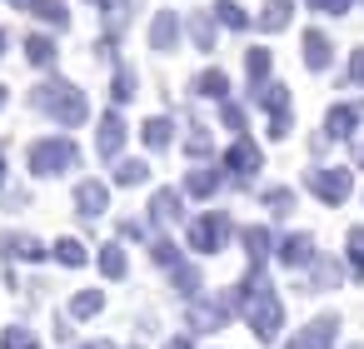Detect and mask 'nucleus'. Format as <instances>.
<instances>
[{
	"mask_svg": "<svg viewBox=\"0 0 364 349\" xmlns=\"http://www.w3.org/2000/svg\"><path fill=\"white\" fill-rule=\"evenodd\" d=\"M120 145H125V120L120 115H105L100 120V155L110 160V155H120Z\"/></svg>",
	"mask_w": 364,
	"mask_h": 349,
	"instance_id": "6",
	"label": "nucleus"
},
{
	"mask_svg": "<svg viewBox=\"0 0 364 349\" xmlns=\"http://www.w3.org/2000/svg\"><path fill=\"white\" fill-rule=\"evenodd\" d=\"M215 185H220V180H215V175H205V170H200V175H185V190H190V195H200V200H205V195H215Z\"/></svg>",
	"mask_w": 364,
	"mask_h": 349,
	"instance_id": "22",
	"label": "nucleus"
},
{
	"mask_svg": "<svg viewBox=\"0 0 364 349\" xmlns=\"http://www.w3.org/2000/svg\"><path fill=\"white\" fill-rule=\"evenodd\" d=\"M309 190H314L319 200L339 205V200L349 195V170H314V175H309Z\"/></svg>",
	"mask_w": 364,
	"mask_h": 349,
	"instance_id": "2",
	"label": "nucleus"
},
{
	"mask_svg": "<svg viewBox=\"0 0 364 349\" xmlns=\"http://www.w3.org/2000/svg\"><path fill=\"white\" fill-rule=\"evenodd\" d=\"M245 65H250V75H255V80H264V70H269V50H250V60H245Z\"/></svg>",
	"mask_w": 364,
	"mask_h": 349,
	"instance_id": "27",
	"label": "nucleus"
},
{
	"mask_svg": "<svg viewBox=\"0 0 364 349\" xmlns=\"http://www.w3.org/2000/svg\"><path fill=\"white\" fill-rule=\"evenodd\" d=\"M175 215H180V200H175L170 190H165V195H155V220H175Z\"/></svg>",
	"mask_w": 364,
	"mask_h": 349,
	"instance_id": "25",
	"label": "nucleus"
},
{
	"mask_svg": "<svg viewBox=\"0 0 364 349\" xmlns=\"http://www.w3.org/2000/svg\"><path fill=\"white\" fill-rule=\"evenodd\" d=\"M225 165H235V175H240V180H250V175L259 170V150H255L250 140H235V145L225 150Z\"/></svg>",
	"mask_w": 364,
	"mask_h": 349,
	"instance_id": "4",
	"label": "nucleus"
},
{
	"mask_svg": "<svg viewBox=\"0 0 364 349\" xmlns=\"http://www.w3.org/2000/svg\"><path fill=\"white\" fill-rule=\"evenodd\" d=\"M140 140H145L150 150H165V145H170V120H165V115L145 120V125H140Z\"/></svg>",
	"mask_w": 364,
	"mask_h": 349,
	"instance_id": "12",
	"label": "nucleus"
},
{
	"mask_svg": "<svg viewBox=\"0 0 364 349\" xmlns=\"http://www.w3.org/2000/svg\"><path fill=\"white\" fill-rule=\"evenodd\" d=\"M165 349H190V334H180V339H170Z\"/></svg>",
	"mask_w": 364,
	"mask_h": 349,
	"instance_id": "31",
	"label": "nucleus"
},
{
	"mask_svg": "<svg viewBox=\"0 0 364 349\" xmlns=\"http://www.w3.org/2000/svg\"><path fill=\"white\" fill-rule=\"evenodd\" d=\"M100 269L115 274V279L125 274V254H120V245H105V249H100Z\"/></svg>",
	"mask_w": 364,
	"mask_h": 349,
	"instance_id": "21",
	"label": "nucleus"
},
{
	"mask_svg": "<svg viewBox=\"0 0 364 349\" xmlns=\"http://www.w3.org/2000/svg\"><path fill=\"white\" fill-rule=\"evenodd\" d=\"M349 254H354V274H364V230H349Z\"/></svg>",
	"mask_w": 364,
	"mask_h": 349,
	"instance_id": "26",
	"label": "nucleus"
},
{
	"mask_svg": "<svg viewBox=\"0 0 364 349\" xmlns=\"http://www.w3.org/2000/svg\"><path fill=\"white\" fill-rule=\"evenodd\" d=\"M220 235H225V215H205V220L190 225V240H195V249H205V254L220 245Z\"/></svg>",
	"mask_w": 364,
	"mask_h": 349,
	"instance_id": "5",
	"label": "nucleus"
},
{
	"mask_svg": "<svg viewBox=\"0 0 364 349\" xmlns=\"http://www.w3.org/2000/svg\"><path fill=\"white\" fill-rule=\"evenodd\" d=\"M130 95H135V75L120 70V75H115V100H130Z\"/></svg>",
	"mask_w": 364,
	"mask_h": 349,
	"instance_id": "28",
	"label": "nucleus"
},
{
	"mask_svg": "<svg viewBox=\"0 0 364 349\" xmlns=\"http://www.w3.org/2000/svg\"><path fill=\"white\" fill-rule=\"evenodd\" d=\"M0 170H6V165H0Z\"/></svg>",
	"mask_w": 364,
	"mask_h": 349,
	"instance_id": "34",
	"label": "nucleus"
},
{
	"mask_svg": "<svg viewBox=\"0 0 364 349\" xmlns=\"http://www.w3.org/2000/svg\"><path fill=\"white\" fill-rule=\"evenodd\" d=\"M279 259H284V264H309V259H314V240H309V235H289V240L279 245Z\"/></svg>",
	"mask_w": 364,
	"mask_h": 349,
	"instance_id": "9",
	"label": "nucleus"
},
{
	"mask_svg": "<svg viewBox=\"0 0 364 349\" xmlns=\"http://www.w3.org/2000/svg\"><path fill=\"white\" fill-rule=\"evenodd\" d=\"M0 55H6V31H0Z\"/></svg>",
	"mask_w": 364,
	"mask_h": 349,
	"instance_id": "32",
	"label": "nucleus"
},
{
	"mask_svg": "<svg viewBox=\"0 0 364 349\" xmlns=\"http://www.w3.org/2000/svg\"><path fill=\"white\" fill-rule=\"evenodd\" d=\"M329 55H334V45H329L319 31H309V36H304V65H309V70H324Z\"/></svg>",
	"mask_w": 364,
	"mask_h": 349,
	"instance_id": "8",
	"label": "nucleus"
},
{
	"mask_svg": "<svg viewBox=\"0 0 364 349\" xmlns=\"http://www.w3.org/2000/svg\"><path fill=\"white\" fill-rule=\"evenodd\" d=\"M264 205H274L269 215H289V210H294V195H289V190H264Z\"/></svg>",
	"mask_w": 364,
	"mask_h": 349,
	"instance_id": "24",
	"label": "nucleus"
},
{
	"mask_svg": "<svg viewBox=\"0 0 364 349\" xmlns=\"http://www.w3.org/2000/svg\"><path fill=\"white\" fill-rule=\"evenodd\" d=\"M195 90H200V95H225V90H230V75H225V70H205V75L195 80Z\"/></svg>",
	"mask_w": 364,
	"mask_h": 349,
	"instance_id": "16",
	"label": "nucleus"
},
{
	"mask_svg": "<svg viewBox=\"0 0 364 349\" xmlns=\"http://www.w3.org/2000/svg\"><path fill=\"white\" fill-rule=\"evenodd\" d=\"M0 105H6V85H0Z\"/></svg>",
	"mask_w": 364,
	"mask_h": 349,
	"instance_id": "33",
	"label": "nucleus"
},
{
	"mask_svg": "<svg viewBox=\"0 0 364 349\" xmlns=\"http://www.w3.org/2000/svg\"><path fill=\"white\" fill-rule=\"evenodd\" d=\"M26 160H31L36 175H60V170H70V165L80 160V150H75L65 135H50V140H36Z\"/></svg>",
	"mask_w": 364,
	"mask_h": 349,
	"instance_id": "1",
	"label": "nucleus"
},
{
	"mask_svg": "<svg viewBox=\"0 0 364 349\" xmlns=\"http://www.w3.org/2000/svg\"><path fill=\"white\" fill-rule=\"evenodd\" d=\"M190 36H195V45H200V50H210V45H215V26H210L205 16H190Z\"/></svg>",
	"mask_w": 364,
	"mask_h": 349,
	"instance_id": "18",
	"label": "nucleus"
},
{
	"mask_svg": "<svg viewBox=\"0 0 364 349\" xmlns=\"http://www.w3.org/2000/svg\"><path fill=\"white\" fill-rule=\"evenodd\" d=\"M26 11H36L41 21H50V26H70V11L60 6V0H31Z\"/></svg>",
	"mask_w": 364,
	"mask_h": 349,
	"instance_id": "15",
	"label": "nucleus"
},
{
	"mask_svg": "<svg viewBox=\"0 0 364 349\" xmlns=\"http://www.w3.org/2000/svg\"><path fill=\"white\" fill-rule=\"evenodd\" d=\"M314 11H329V16H344L349 11V0H309Z\"/></svg>",
	"mask_w": 364,
	"mask_h": 349,
	"instance_id": "29",
	"label": "nucleus"
},
{
	"mask_svg": "<svg viewBox=\"0 0 364 349\" xmlns=\"http://www.w3.org/2000/svg\"><path fill=\"white\" fill-rule=\"evenodd\" d=\"M215 11H220V21H225L230 31H245V26H250V21H245V11L235 6V0H215Z\"/></svg>",
	"mask_w": 364,
	"mask_h": 349,
	"instance_id": "17",
	"label": "nucleus"
},
{
	"mask_svg": "<svg viewBox=\"0 0 364 349\" xmlns=\"http://www.w3.org/2000/svg\"><path fill=\"white\" fill-rule=\"evenodd\" d=\"M289 11H294L289 0H264V16H259V26H264V31H284V26H289Z\"/></svg>",
	"mask_w": 364,
	"mask_h": 349,
	"instance_id": "13",
	"label": "nucleus"
},
{
	"mask_svg": "<svg viewBox=\"0 0 364 349\" xmlns=\"http://www.w3.org/2000/svg\"><path fill=\"white\" fill-rule=\"evenodd\" d=\"M145 175H150V170H145L140 160H125V165L115 170V185H145Z\"/></svg>",
	"mask_w": 364,
	"mask_h": 349,
	"instance_id": "19",
	"label": "nucleus"
},
{
	"mask_svg": "<svg viewBox=\"0 0 364 349\" xmlns=\"http://www.w3.org/2000/svg\"><path fill=\"white\" fill-rule=\"evenodd\" d=\"M26 60L41 65V70H50L55 65V41L50 36H26Z\"/></svg>",
	"mask_w": 364,
	"mask_h": 349,
	"instance_id": "7",
	"label": "nucleus"
},
{
	"mask_svg": "<svg viewBox=\"0 0 364 349\" xmlns=\"http://www.w3.org/2000/svg\"><path fill=\"white\" fill-rule=\"evenodd\" d=\"M100 304H105V289H85V294L70 299V314L75 319H90V314H100Z\"/></svg>",
	"mask_w": 364,
	"mask_h": 349,
	"instance_id": "14",
	"label": "nucleus"
},
{
	"mask_svg": "<svg viewBox=\"0 0 364 349\" xmlns=\"http://www.w3.org/2000/svg\"><path fill=\"white\" fill-rule=\"evenodd\" d=\"M349 70H354V80H364V50H354V60H349Z\"/></svg>",
	"mask_w": 364,
	"mask_h": 349,
	"instance_id": "30",
	"label": "nucleus"
},
{
	"mask_svg": "<svg viewBox=\"0 0 364 349\" xmlns=\"http://www.w3.org/2000/svg\"><path fill=\"white\" fill-rule=\"evenodd\" d=\"M0 344H6V349H36V334H26V329L16 324V329L0 334Z\"/></svg>",
	"mask_w": 364,
	"mask_h": 349,
	"instance_id": "23",
	"label": "nucleus"
},
{
	"mask_svg": "<svg viewBox=\"0 0 364 349\" xmlns=\"http://www.w3.org/2000/svg\"><path fill=\"white\" fill-rule=\"evenodd\" d=\"M55 259H60V264H85L80 240H55Z\"/></svg>",
	"mask_w": 364,
	"mask_h": 349,
	"instance_id": "20",
	"label": "nucleus"
},
{
	"mask_svg": "<svg viewBox=\"0 0 364 349\" xmlns=\"http://www.w3.org/2000/svg\"><path fill=\"white\" fill-rule=\"evenodd\" d=\"M75 205H80V215H100V210L110 205V185H105V180H85V185H75Z\"/></svg>",
	"mask_w": 364,
	"mask_h": 349,
	"instance_id": "3",
	"label": "nucleus"
},
{
	"mask_svg": "<svg viewBox=\"0 0 364 349\" xmlns=\"http://www.w3.org/2000/svg\"><path fill=\"white\" fill-rule=\"evenodd\" d=\"M359 120H364V105H334L324 125H329V135H349Z\"/></svg>",
	"mask_w": 364,
	"mask_h": 349,
	"instance_id": "10",
	"label": "nucleus"
},
{
	"mask_svg": "<svg viewBox=\"0 0 364 349\" xmlns=\"http://www.w3.org/2000/svg\"><path fill=\"white\" fill-rule=\"evenodd\" d=\"M175 36H180V21H175L170 11H160V16H155V26H150L155 50H170V45H175Z\"/></svg>",
	"mask_w": 364,
	"mask_h": 349,
	"instance_id": "11",
	"label": "nucleus"
}]
</instances>
